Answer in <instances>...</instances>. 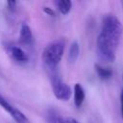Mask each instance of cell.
Wrapping results in <instances>:
<instances>
[{"label": "cell", "mask_w": 123, "mask_h": 123, "mask_svg": "<svg viewBox=\"0 0 123 123\" xmlns=\"http://www.w3.org/2000/svg\"><path fill=\"white\" fill-rule=\"evenodd\" d=\"M64 52V43L62 40H56L49 43L42 51V62L44 64L51 68L55 69L60 63L62 55Z\"/></svg>", "instance_id": "2"}, {"label": "cell", "mask_w": 123, "mask_h": 123, "mask_svg": "<svg viewBox=\"0 0 123 123\" xmlns=\"http://www.w3.org/2000/svg\"><path fill=\"white\" fill-rule=\"evenodd\" d=\"M19 41L25 45H32L34 43V36L31 28L27 24H22L19 31Z\"/></svg>", "instance_id": "5"}, {"label": "cell", "mask_w": 123, "mask_h": 123, "mask_svg": "<svg viewBox=\"0 0 123 123\" xmlns=\"http://www.w3.org/2000/svg\"><path fill=\"white\" fill-rule=\"evenodd\" d=\"M122 35L123 26L120 20L113 14L106 15L97 37V50L103 61L108 62H114Z\"/></svg>", "instance_id": "1"}, {"label": "cell", "mask_w": 123, "mask_h": 123, "mask_svg": "<svg viewBox=\"0 0 123 123\" xmlns=\"http://www.w3.org/2000/svg\"><path fill=\"white\" fill-rule=\"evenodd\" d=\"M43 11H44L46 13H48L49 15H51V16H54V15H55V12H54L50 8H48V7H45V8L43 9Z\"/></svg>", "instance_id": "13"}, {"label": "cell", "mask_w": 123, "mask_h": 123, "mask_svg": "<svg viewBox=\"0 0 123 123\" xmlns=\"http://www.w3.org/2000/svg\"><path fill=\"white\" fill-rule=\"evenodd\" d=\"M52 90L56 98L62 101L69 100L72 94L70 86L57 76L52 80Z\"/></svg>", "instance_id": "3"}, {"label": "cell", "mask_w": 123, "mask_h": 123, "mask_svg": "<svg viewBox=\"0 0 123 123\" xmlns=\"http://www.w3.org/2000/svg\"><path fill=\"white\" fill-rule=\"evenodd\" d=\"M95 71L102 80H108L112 76V70L111 68L102 66L100 64H95Z\"/></svg>", "instance_id": "9"}, {"label": "cell", "mask_w": 123, "mask_h": 123, "mask_svg": "<svg viewBox=\"0 0 123 123\" xmlns=\"http://www.w3.org/2000/svg\"><path fill=\"white\" fill-rule=\"evenodd\" d=\"M86 94L83 86L80 84H75L74 86V103L76 107H81L84 100H85Z\"/></svg>", "instance_id": "7"}, {"label": "cell", "mask_w": 123, "mask_h": 123, "mask_svg": "<svg viewBox=\"0 0 123 123\" xmlns=\"http://www.w3.org/2000/svg\"><path fill=\"white\" fill-rule=\"evenodd\" d=\"M80 54V45L78 43L77 40H74L70 47H69V51H68V61L70 62H75L79 57Z\"/></svg>", "instance_id": "8"}, {"label": "cell", "mask_w": 123, "mask_h": 123, "mask_svg": "<svg viewBox=\"0 0 123 123\" xmlns=\"http://www.w3.org/2000/svg\"><path fill=\"white\" fill-rule=\"evenodd\" d=\"M0 107H2L7 112H9L11 114V116L13 118V120L16 121V123H30L27 116L22 111H20L17 108L12 106L1 94H0Z\"/></svg>", "instance_id": "4"}, {"label": "cell", "mask_w": 123, "mask_h": 123, "mask_svg": "<svg viewBox=\"0 0 123 123\" xmlns=\"http://www.w3.org/2000/svg\"><path fill=\"white\" fill-rule=\"evenodd\" d=\"M56 5L58 10L62 14H67L72 8V2L70 0H59L56 1Z\"/></svg>", "instance_id": "10"}, {"label": "cell", "mask_w": 123, "mask_h": 123, "mask_svg": "<svg viewBox=\"0 0 123 123\" xmlns=\"http://www.w3.org/2000/svg\"><path fill=\"white\" fill-rule=\"evenodd\" d=\"M57 123H80V122L77 121L76 119L72 118V117H61V116H58Z\"/></svg>", "instance_id": "11"}, {"label": "cell", "mask_w": 123, "mask_h": 123, "mask_svg": "<svg viewBox=\"0 0 123 123\" xmlns=\"http://www.w3.org/2000/svg\"><path fill=\"white\" fill-rule=\"evenodd\" d=\"M7 5H8V7H9V10H11V11H14L15 8H16L17 2H16V1H8Z\"/></svg>", "instance_id": "12"}, {"label": "cell", "mask_w": 123, "mask_h": 123, "mask_svg": "<svg viewBox=\"0 0 123 123\" xmlns=\"http://www.w3.org/2000/svg\"><path fill=\"white\" fill-rule=\"evenodd\" d=\"M9 53L10 56L17 62H28V56L27 54L20 48L17 46H11L9 48Z\"/></svg>", "instance_id": "6"}, {"label": "cell", "mask_w": 123, "mask_h": 123, "mask_svg": "<svg viewBox=\"0 0 123 123\" xmlns=\"http://www.w3.org/2000/svg\"><path fill=\"white\" fill-rule=\"evenodd\" d=\"M120 103H121V114H122V118H123V88H122V92L120 95Z\"/></svg>", "instance_id": "14"}]
</instances>
